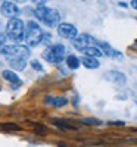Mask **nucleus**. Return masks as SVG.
Wrapping results in <instances>:
<instances>
[{
	"label": "nucleus",
	"mask_w": 137,
	"mask_h": 147,
	"mask_svg": "<svg viewBox=\"0 0 137 147\" xmlns=\"http://www.w3.org/2000/svg\"><path fill=\"white\" fill-rule=\"evenodd\" d=\"M97 46H99V49L103 52V55H106V56H111V57H122V53L118 52V50H115L114 47H111L108 43L97 41Z\"/></svg>",
	"instance_id": "nucleus-9"
},
{
	"label": "nucleus",
	"mask_w": 137,
	"mask_h": 147,
	"mask_svg": "<svg viewBox=\"0 0 137 147\" xmlns=\"http://www.w3.org/2000/svg\"><path fill=\"white\" fill-rule=\"evenodd\" d=\"M106 78H108L109 81H112L114 84H118V85H124V84L127 82L125 75H124L122 72H117V71H111L108 75H106Z\"/></svg>",
	"instance_id": "nucleus-10"
},
{
	"label": "nucleus",
	"mask_w": 137,
	"mask_h": 147,
	"mask_svg": "<svg viewBox=\"0 0 137 147\" xmlns=\"http://www.w3.org/2000/svg\"><path fill=\"white\" fill-rule=\"evenodd\" d=\"M28 57H30V49L25 44H22L21 50L15 56H10V57H6V59H7V63L10 65L12 69H15V71H24V69H25V66H27Z\"/></svg>",
	"instance_id": "nucleus-4"
},
{
	"label": "nucleus",
	"mask_w": 137,
	"mask_h": 147,
	"mask_svg": "<svg viewBox=\"0 0 137 147\" xmlns=\"http://www.w3.org/2000/svg\"><path fill=\"white\" fill-rule=\"evenodd\" d=\"M35 16L41 22H44L47 27H59L60 25V13L56 9H50L44 6L43 2L35 7Z\"/></svg>",
	"instance_id": "nucleus-1"
},
{
	"label": "nucleus",
	"mask_w": 137,
	"mask_h": 147,
	"mask_svg": "<svg viewBox=\"0 0 137 147\" xmlns=\"http://www.w3.org/2000/svg\"><path fill=\"white\" fill-rule=\"evenodd\" d=\"M83 53H84V56L94 57V59L100 57V56L103 55V52L100 50V49H99V46H89V47H85L84 50H83Z\"/></svg>",
	"instance_id": "nucleus-12"
},
{
	"label": "nucleus",
	"mask_w": 137,
	"mask_h": 147,
	"mask_svg": "<svg viewBox=\"0 0 137 147\" xmlns=\"http://www.w3.org/2000/svg\"><path fill=\"white\" fill-rule=\"evenodd\" d=\"M25 28H27V25L19 18L9 19V22L6 24V35H7V38L12 40L15 44H21L24 41V37H25Z\"/></svg>",
	"instance_id": "nucleus-2"
},
{
	"label": "nucleus",
	"mask_w": 137,
	"mask_h": 147,
	"mask_svg": "<svg viewBox=\"0 0 137 147\" xmlns=\"http://www.w3.org/2000/svg\"><path fill=\"white\" fill-rule=\"evenodd\" d=\"M31 68H33L34 71H37V72H43V71H44L43 65L39 62V60H31Z\"/></svg>",
	"instance_id": "nucleus-16"
},
{
	"label": "nucleus",
	"mask_w": 137,
	"mask_h": 147,
	"mask_svg": "<svg viewBox=\"0 0 137 147\" xmlns=\"http://www.w3.org/2000/svg\"><path fill=\"white\" fill-rule=\"evenodd\" d=\"M130 5H131V7H133V9H136V10H137V0H133V2H131Z\"/></svg>",
	"instance_id": "nucleus-21"
},
{
	"label": "nucleus",
	"mask_w": 137,
	"mask_h": 147,
	"mask_svg": "<svg viewBox=\"0 0 137 147\" xmlns=\"http://www.w3.org/2000/svg\"><path fill=\"white\" fill-rule=\"evenodd\" d=\"M52 40V35L50 34H47V32H44V37H43V41L44 43H49V41H50Z\"/></svg>",
	"instance_id": "nucleus-20"
},
{
	"label": "nucleus",
	"mask_w": 137,
	"mask_h": 147,
	"mask_svg": "<svg viewBox=\"0 0 137 147\" xmlns=\"http://www.w3.org/2000/svg\"><path fill=\"white\" fill-rule=\"evenodd\" d=\"M66 65L69 69H78V66L81 65V59H78L75 55H69L66 56Z\"/></svg>",
	"instance_id": "nucleus-15"
},
{
	"label": "nucleus",
	"mask_w": 137,
	"mask_h": 147,
	"mask_svg": "<svg viewBox=\"0 0 137 147\" xmlns=\"http://www.w3.org/2000/svg\"><path fill=\"white\" fill-rule=\"evenodd\" d=\"M65 53H66L65 46L58 43V44H53V46H49L43 52V57L50 63H60L62 60L65 59Z\"/></svg>",
	"instance_id": "nucleus-5"
},
{
	"label": "nucleus",
	"mask_w": 137,
	"mask_h": 147,
	"mask_svg": "<svg viewBox=\"0 0 137 147\" xmlns=\"http://www.w3.org/2000/svg\"><path fill=\"white\" fill-rule=\"evenodd\" d=\"M136 103H137V100H136Z\"/></svg>",
	"instance_id": "nucleus-23"
},
{
	"label": "nucleus",
	"mask_w": 137,
	"mask_h": 147,
	"mask_svg": "<svg viewBox=\"0 0 137 147\" xmlns=\"http://www.w3.org/2000/svg\"><path fill=\"white\" fill-rule=\"evenodd\" d=\"M2 75H3V78H5V80H7L9 82L15 84V87H19V85L22 84V81H21V80H19V77L16 75V72L10 71V69H5V71L2 72Z\"/></svg>",
	"instance_id": "nucleus-11"
},
{
	"label": "nucleus",
	"mask_w": 137,
	"mask_h": 147,
	"mask_svg": "<svg viewBox=\"0 0 137 147\" xmlns=\"http://www.w3.org/2000/svg\"><path fill=\"white\" fill-rule=\"evenodd\" d=\"M3 128H5V129H19V127L15 125V124H5Z\"/></svg>",
	"instance_id": "nucleus-18"
},
{
	"label": "nucleus",
	"mask_w": 137,
	"mask_h": 147,
	"mask_svg": "<svg viewBox=\"0 0 137 147\" xmlns=\"http://www.w3.org/2000/svg\"><path fill=\"white\" fill-rule=\"evenodd\" d=\"M6 38H7V35H6V34H3L2 31H0V46H3V44H5Z\"/></svg>",
	"instance_id": "nucleus-19"
},
{
	"label": "nucleus",
	"mask_w": 137,
	"mask_h": 147,
	"mask_svg": "<svg viewBox=\"0 0 137 147\" xmlns=\"http://www.w3.org/2000/svg\"><path fill=\"white\" fill-rule=\"evenodd\" d=\"M46 103L52 105L53 107H60V106H65L68 100L65 97H46Z\"/></svg>",
	"instance_id": "nucleus-14"
},
{
	"label": "nucleus",
	"mask_w": 137,
	"mask_h": 147,
	"mask_svg": "<svg viewBox=\"0 0 137 147\" xmlns=\"http://www.w3.org/2000/svg\"><path fill=\"white\" fill-rule=\"evenodd\" d=\"M0 10H2V13H3L5 16H7L9 19L18 18V15L21 13V9L18 7V5L12 3V2H3Z\"/></svg>",
	"instance_id": "nucleus-8"
},
{
	"label": "nucleus",
	"mask_w": 137,
	"mask_h": 147,
	"mask_svg": "<svg viewBox=\"0 0 137 147\" xmlns=\"http://www.w3.org/2000/svg\"><path fill=\"white\" fill-rule=\"evenodd\" d=\"M83 124H87V125H100L102 122L99 119H93V118H85V119H81Z\"/></svg>",
	"instance_id": "nucleus-17"
},
{
	"label": "nucleus",
	"mask_w": 137,
	"mask_h": 147,
	"mask_svg": "<svg viewBox=\"0 0 137 147\" xmlns=\"http://www.w3.org/2000/svg\"><path fill=\"white\" fill-rule=\"evenodd\" d=\"M44 32L39 27V24L35 21H28L27 28H25V37H24V43L27 47H35L37 44H40L43 41Z\"/></svg>",
	"instance_id": "nucleus-3"
},
{
	"label": "nucleus",
	"mask_w": 137,
	"mask_h": 147,
	"mask_svg": "<svg viewBox=\"0 0 137 147\" xmlns=\"http://www.w3.org/2000/svg\"><path fill=\"white\" fill-rule=\"evenodd\" d=\"M72 44H74V47L75 49H78L80 52H83L85 47H89V46H97V41L94 40V38H92L90 35H78L75 40H72Z\"/></svg>",
	"instance_id": "nucleus-7"
},
{
	"label": "nucleus",
	"mask_w": 137,
	"mask_h": 147,
	"mask_svg": "<svg viewBox=\"0 0 137 147\" xmlns=\"http://www.w3.org/2000/svg\"><path fill=\"white\" fill-rule=\"evenodd\" d=\"M109 125H124V122H109Z\"/></svg>",
	"instance_id": "nucleus-22"
},
{
	"label": "nucleus",
	"mask_w": 137,
	"mask_h": 147,
	"mask_svg": "<svg viewBox=\"0 0 137 147\" xmlns=\"http://www.w3.org/2000/svg\"><path fill=\"white\" fill-rule=\"evenodd\" d=\"M81 63H83L87 69H97L99 66H100V62H99L97 59L89 57V56H84V57L81 59Z\"/></svg>",
	"instance_id": "nucleus-13"
},
{
	"label": "nucleus",
	"mask_w": 137,
	"mask_h": 147,
	"mask_svg": "<svg viewBox=\"0 0 137 147\" xmlns=\"http://www.w3.org/2000/svg\"><path fill=\"white\" fill-rule=\"evenodd\" d=\"M58 34L64 38H69V40H75L78 37V30L75 25H72L69 22H60V25L58 27Z\"/></svg>",
	"instance_id": "nucleus-6"
}]
</instances>
